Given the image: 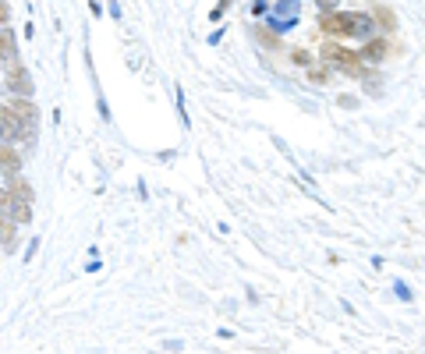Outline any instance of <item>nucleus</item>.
Returning <instances> with one entry per match:
<instances>
[{"label": "nucleus", "mask_w": 425, "mask_h": 354, "mask_svg": "<svg viewBox=\"0 0 425 354\" xmlns=\"http://www.w3.org/2000/svg\"><path fill=\"white\" fill-rule=\"evenodd\" d=\"M319 29L333 39H372L376 25H372V15H361V11H323L319 18Z\"/></svg>", "instance_id": "nucleus-1"}, {"label": "nucleus", "mask_w": 425, "mask_h": 354, "mask_svg": "<svg viewBox=\"0 0 425 354\" xmlns=\"http://www.w3.org/2000/svg\"><path fill=\"white\" fill-rule=\"evenodd\" d=\"M323 61H326V64H333L337 71L351 75V78L365 75V61H361V57H358V53H347V50H340V46H333V43H326V46H323Z\"/></svg>", "instance_id": "nucleus-2"}, {"label": "nucleus", "mask_w": 425, "mask_h": 354, "mask_svg": "<svg viewBox=\"0 0 425 354\" xmlns=\"http://www.w3.org/2000/svg\"><path fill=\"white\" fill-rule=\"evenodd\" d=\"M298 4L301 0H277L273 15H270V29L273 32H287L291 25H298Z\"/></svg>", "instance_id": "nucleus-3"}, {"label": "nucleus", "mask_w": 425, "mask_h": 354, "mask_svg": "<svg viewBox=\"0 0 425 354\" xmlns=\"http://www.w3.org/2000/svg\"><path fill=\"white\" fill-rule=\"evenodd\" d=\"M8 64V82H11V89L18 92V96H32V78L25 75V68H22V61L15 57V61H4Z\"/></svg>", "instance_id": "nucleus-4"}, {"label": "nucleus", "mask_w": 425, "mask_h": 354, "mask_svg": "<svg viewBox=\"0 0 425 354\" xmlns=\"http://www.w3.org/2000/svg\"><path fill=\"white\" fill-rule=\"evenodd\" d=\"M32 132H25L18 121H15V117L4 110V106H0V142H15V139H29Z\"/></svg>", "instance_id": "nucleus-5"}, {"label": "nucleus", "mask_w": 425, "mask_h": 354, "mask_svg": "<svg viewBox=\"0 0 425 354\" xmlns=\"http://www.w3.org/2000/svg\"><path fill=\"white\" fill-rule=\"evenodd\" d=\"M4 110L15 117V121H18L25 132H32V128H36V121H39V113H36V106H32V103H8Z\"/></svg>", "instance_id": "nucleus-6"}, {"label": "nucleus", "mask_w": 425, "mask_h": 354, "mask_svg": "<svg viewBox=\"0 0 425 354\" xmlns=\"http://www.w3.org/2000/svg\"><path fill=\"white\" fill-rule=\"evenodd\" d=\"M4 213H8L15 223H29V220H32V206H29V199H25V195H18V192H11V199H8Z\"/></svg>", "instance_id": "nucleus-7"}, {"label": "nucleus", "mask_w": 425, "mask_h": 354, "mask_svg": "<svg viewBox=\"0 0 425 354\" xmlns=\"http://www.w3.org/2000/svg\"><path fill=\"white\" fill-rule=\"evenodd\" d=\"M22 170V156L15 153V146H0V174Z\"/></svg>", "instance_id": "nucleus-8"}, {"label": "nucleus", "mask_w": 425, "mask_h": 354, "mask_svg": "<svg viewBox=\"0 0 425 354\" xmlns=\"http://www.w3.org/2000/svg\"><path fill=\"white\" fill-rule=\"evenodd\" d=\"M358 57H361V61H372V64H376V61H383V57H387V43H383V39H372Z\"/></svg>", "instance_id": "nucleus-9"}, {"label": "nucleus", "mask_w": 425, "mask_h": 354, "mask_svg": "<svg viewBox=\"0 0 425 354\" xmlns=\"http://www.w3.org/2000/svg\"><path fill=\"white\" fill-rule=\"evenodd\" d=\"M15 57H18L15 32H0V61H15Z\"/></svg>", "instance_id": "nucleus-10"}, {"label": "nucleus", "mask_w": 425, "mask_h": 354, "mask_svg": "<svg viewBox=\"0 0 425 354\" xmlns=\"http://www.w3.org/2000/svg\"><path fill=\"white\" fill-rule=\"evenodd\" d=\"M15 220L11 216H0V245H4V248H15Z\"/></svg>", "instance_id": "nucleus-11"}, {"label": "nucleus", "mask_w": 425, "mask_h": 354, "mask_svg": "<svg viewBox=\"0 0 425 354\" xmlns=\"http://www.w3.org/2000/svg\"><path fill=\"white\" fill-rule=\"evenodd\" d=\"M4 177H8V188H11V192H18V195H25V199L32 202V188H29V185L22 181V177H18V170H11V174H4Z\"/></svg>", "instance_id": "nucleus-12"}, {"label": "nucleus", "mask_w": 425, "mask_h": 354, "mask_svg": "<svg viewBox=\"0 0 425 354\" xmlns=\"http://www.w3.org/2000/svg\"><path fill=\"white\" fill-rule=\"evenodd\" d=\"M294 64H298V68H305V64H312V57H308L305 50H298V53H294Z\"/></svg>", "instance_id": "nucleus-13"}, {"label": "nucleus", "mask_w": 425, "mask_h": 354, "mask_svg": "<svg viewBox=\"0 0 425 354\" xmlns=\"http://www.w3.org/2000/svg\"><path fill=\"white\" fill-rule=\"evenodd\" d=\"M231 4H234V0H220V4H217V8H212V18H220V15H224V11H227Z\"/></svg>", "instance_id": "nucleus-14"}, {"label": "nucleus", "mask_w": 425, "mask_h": 354, "mask_svg": "<svg viewBox=\"0 0 425 354\" xmlns=\"http://www.w3.org/2000/svg\"><path fill=\"white\" fill-rule=\"evenodd\" d=\"M8 18H11V8H8V4H4V0H0V25H4V22H8Z\"/></svg>", "instance_id": "nucleus-15"}, {"label": "nucleus", "mask_w": 425, "mask_h": 354, "mask_svg": "<svg viewBox=\"0 0 425 354\" xmlns=\"http://www.w3.org/2000/svg\"><path fill=\"white\" fill-rule=\"evenodd\" d=\"M315 4H319V8H323V11H330V8L337 4V0H315Z\"/></svg>", "instance_id": "nucleus-16"}]
</instances>
